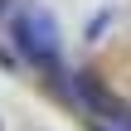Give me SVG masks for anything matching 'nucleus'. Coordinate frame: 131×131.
I'll list each match as a JSON object with an SVG mask.
<instances>
[{"mask_svg": "<svg viewBox=\"0 0 131 131\" xmlns=\"http://www.w3.org/2000/svg\"><path fill=\"white\" fill-rule=\"evenodd\" d=\"M88 126H92V131H131V112H126V107L97 112V117H88Z\"/></svg>", "mask_w": 131, "mask_h": 131, "instance_id": "2", "label": "nucleus"}, {"mask_svg": "<svg viewBox=\"0 0 131 131\" xmlns=\"http://www.w3.org/2000/svg\"><path fill=\"white\" fill-rule=\"evenodd\" d=\"M0 10H5V0H0Z\"/></svg>", "mask_w": 131, "mask_h": 131, "instance_id": "3", "label": "nucleus"}, {"mask_svg": "<svg viewBox=\"0 0 131 131\" xmlns=\"http://www.w3.org/2000/svg\"><path fill=\"white\" fill-rule=\"evenodd\" d=\"M10 39H15V49H19L39 73L58 78V68H63V39H58V24H53L49 10H39V5H19L15 19H10Z\"/></svg>", "mask_w": 131, "mask_h": 131, "instance_id": "1", "label": "nucleus"}]
</instances>
